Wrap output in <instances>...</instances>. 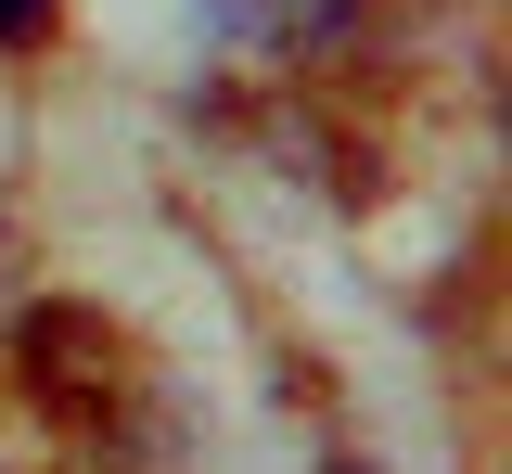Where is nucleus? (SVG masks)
<instances>
[{
	"mask_svg": "<svg viewBox=\"0 0 512 474\" xmlns=\"http://www.w3.org/2000/svg\"><path fill=\"white\" fill-rule=\"evenodd\" d=\"M13 372L39 385V398H64V410H90V398H116V334L90 321V308H26L13 321Z\"/></svg>",
	"mask_w": 512,
	"mask_h": 474,
	"instance_id": "f257e3e1",
	"label": "nucleus"
},
{
	"mask_svg": "<svg viewBox=\"0 0 512 474\" xmlns=\"http://www.w3.org/2000/svg\"><path fill=\"white\" fill-rule=\"evenodd\" d=\"M231 13H244L282 65H320V52H346V39H359V13H372V0H231Z\"/></svg>",
	"mask_w": 512,
	"mask_h": 474,
	"instance_id": "f03ea898",
	"label": "nucleus"
},
{
	"mask_svg": "<svg viewBox=\"0 0 512 474\" xmlns=\"http://www.w3.org/2000/svg\"><path fill=\"white\" fill-rule=\"evenodd\" d=\"M39 13H52V0H0V39H39Z\"/></svg>",
	"mask_w": 512,
	"mask_h": 474,
	"instance_id": "7ed1b4c3",
	"label": "nucleus"
}]
</instances>
